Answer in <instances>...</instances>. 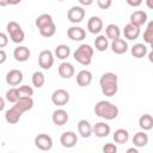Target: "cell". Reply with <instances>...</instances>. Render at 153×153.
Here are the masks:
<instances>
[{
    "label": "cell",
    "instance_id": "cell-1",
    "mask_svg": "<svg viewBox=\"0 0 153 153\" xmlns=\"http://www.w3.org/2000/svg\"><path fill=\"white\" fill-rule=\"evenodd\" d=\"M32 108H33V99H32V97H20L14 103V105L5 112V120L10 124H16L20 120L22 115L24 112L31 110Z\"/></svg>",
    "mask_w": 153,
    "mask_h": 153
},
{
    "label": "cell",
    "instance_id": "cell-2",
    "mask_svg": "<svg viewBox=\"0 0 153 153\" xmlns=\"http://www.w3.org/2000/svg\"><path fill=\"white\" fill-rule=\"evenodd\" d=\"M99 85L104 96L112 97L118 91V76L112 72H106L100 76Z\"/></svg>",
    "mask_w": 153,
    "mask_h": 153
},
{
    "label": "cell",
    "instance_id": "cell-3",
    "mask_svg": "<svg viewBox=\"0 0 153 153\" xmlns=\"http://www.w3.org/2000/svg\"><path fill=\"white\" fill-rule=\"evenodd\" d=\"M93 111L98 117H100L103 120L111 121V120H115L118 116L120 110L115 104H112L109 100H99L94 105Z\"/></svg>",
    "mask_w": 153,
    "mask_h": 153
},
{
    "label": "cell",
    "instance_id": "cell-4",
    "mask_svg": "<svg viewBox=\"0 0 153 153\" xmlns=\"http://www.w3.org/2000/svg\"><path fill=\"white\" fill-rule=\"evenodd\" d=\"M93 53H94V50L90 44H80L76 48V50L74 51L73 57L78 63H80L82 66H88L92 62Z\"/></svg>",
    "mask_w": 153,
    "mask_h": 153
},
{
    "label": "cell",
    "instance_id": "cell-5",
    "mask_svg": "<svg viewBox=\"0 0 153 153\" xmlns=\"http://www.w3.org/2000/svg\"><path fill=\"white\" fill-rule=\"evenodd\" d=\"M6 31H7V33H8L10 39H11L13 43L19 44V43H22V42L24 41V38H25V32H24V30H23L22 26H20L17 22H14V20H11V22L7 23V25H6Z\"/></svg>",
    "mask_w": 153,
    "mask_h": 153
},
{
    "label": "cell",
    "instance_id": "cell-6",
    "mask_svg": "<svg viewBox=\"0 0 153 153\" xmlns=\"http://www.w3.org/2000/svg\"><path fill=\"white\" fill-rule=\"evenodd\" d=\"M38 65L42 69H50L54 65V54L49 49L42 50L38 55Z\"/></svg>",
    "mask_w": 153,
    "mask_h": 153
},
{
    "label": "cell",
    "instance_id": "cell-7",
    "mask_svg": "<svg viewBox=\"0 0 153 153\" xmlns=\"http://www.w3.org/2000/svg\"><path fill=\"white\" fill-rule=\"evenodd\" d=\"M51 102L54 105L63 106L69 102V93L63 88H57L51 94Z\"/></svg>",
    "mask_w": 153,
    "mask_h": 153
},
{
    "label": "cell",
    "instance_id": "cell-8",
    "mask_svg": "<svg viewBox=\"0 0 153 153\" xmlns=\"http://www.w3.org/2000/svg\"><path fill=\"white\" fill-rule=\"evenodd\" d=\"M84 18H85V10L81 6H72L67 12V19L73 24L82 22Z\"/></svg>",
    "mask_w": 153,
    "mask_h": 153
},
{
    "label": "cell",
    "instance_id": "cell-9",
    "mask_svg": "<svg viewBox=\"0 0 153 153\" xmlns=\"http://www.w3.org/2000/svg\"><path fill=\"white\" fill-rule=\"evenodd\" d=\"M35 146L41 151H50L53 147V139L48 134H38L35 137Z\"/></svg>",
    "mask_w": 153,
    "mask_h": 153
},
{
    "label": "cell",
    "instance_id": "cell-10",
    "mask_svg": "<svg viewBox=\"0 0 153 153\" xmlns=\"http://www.w3.org/2000/svg\"><path fill=\"white\" fill-rule=\"evenodd\" d=\"M76 142H78V135L72 130L65 131L60 136V143L65 148H72L76 145Z\"/></svg>",
    "mask_w": 153,
    "mask_h": 153
},
{
    "label": "cell",
    "instance_id": "cell-11",
    "mask_svg": "<svg viewBox=\"0 0 153 153\" xmlns=\"http://www.w3.org/2000/svg\"><path fill=\"white\" fill-rule=\"evenodd\" d=\"M23 81V72L20 69H11L6 74V84L10 86H18Z\"/></svg>",
    "mask_w": 153,
    "mask_h": 153
},
{
    "label": "cell",
    "instance_id": "cell-12",
    "mask_svg": "<svg viewBox=\"0 0 153 153\" xmlns=\"http://www.w3.org/2000/svg\"><path fill=\"white\" fill-rule=\"evenodd\" d=\"M110 131H111V128L105 122H97L94 126H92V134H94L97 137H100V139L109 136Z\"/></svg>",
    "mask_w": 153,
    "mask_h": 153
},
{
    "label": "cell",
    "instance_id": "cell-13",
    "mask_svg": "<svg viewBox=\"0 0 153 153\" xmlns=\"http://www.w3.org/2000/svg\"><path fill=\"white\" fill-rule=\"evenodd\" d=\"M103 26H104L103 20L97 16H93L87 20V30L90 33H93V35L99 33L103 30Z\"/></svg>",
    "mask_w": 153,
    "mask_h": 153
},
{
    "label": "cell",
    "instance_id": "cell-14",
    "mask_svg": "<svg viewBox=\"0 0 153 153\" xmlns=\"http://www.w3.org/2000/svg\"><path fill=\"white\" fill-rule=\"evenodd\" d=\"M68 114L65 109H56L51 115V121L55 126H65L68 122Z\"/></svg>",
    "mask_w": 153,
    "mask_h": 153
},
{
    "label": "cell",
    "instance_id": "cell-15",
    "mask_svg": "<svg viewBox=\"0 0 153 153\" xmlns=\"http://www.w3.org/2000/svg\"><path fill=\"white\" fill-rule=\"evenodd\" d=\"M67 36L74 42H80L86 37V31L80 26H71L67 30Z\"/></svg>",
    "mask_w": 153,
    "mask_h": 153
},
{
    "label": "cell",
    "instance_id": "cell-16",
    "mask_svg": "<svg viewBox=\"0 0 153 153\" xmlns=\"http://www.w3.org/2000/svg\"><path fill=\"white\" fill-rule=\"evenodd\" d=\"M129 20H130V22H129L130 24L141 27V26H142L143 24H146V22H147V13H146L145 11H141V10L134 11V12L130 14Z\"/></svg>",
    "mask_w": 153,
    "mask_h": 153
},
{
    "label": "cell",
    "instance_id": "cell-17",
    "mask_svg": "<svg viewBox=\"0 0 153 153\" xmlns=\"http://www.w3.org/2000/svg\"><path fill=\"white\" fill-rule=\"evenodd\" d=\"M31 53L30 49L25 45H18L14 50H13V57L16 59V61L18 62H25L29 60Z\"/></svg>",
    "mask_w": 153,
    "mask_h": 153
},
{
    "label": "cell",
    "instance_id": "cell-18",
    "mask_svg": "<svg viewBox=\"0 0 153 153\" xmlns=\"http://www.w3.org/2000/svg\"><path fill=\"white\" fill-rule=\"evenodd\" d=\"M57 72H59V75L63 79H71L74 73H75V69H74V66L69 62H62L59 68H57Z\"/></svg>",
    "mask_w": 153,
    "mask_h": 153
},
{
    "label": "cell",
    "instance_id": "cell-19",
    "mask_svg": "<svg viewBox=\"0 0 153 153\" xmlns=\"http://www.w3.org/2000/svg\"><path fill=\"white\" fill-rule=\"evenodd\" d=\"M140 33H141L140 27L136 26V25H133V24H130V23H128V24L124 26V29H123V35H124V37H126L127 39H129V41H134V39L139 38Z\"/></svg>",
    "mask_w": 153,
    "mask_h": 153
},
{
    "label": "cell",
    "instance_id": "cell-20",
    "mask_svg": "<svg viewBox=\"0 0 153 153\" xmlns=\"http://www.w3.org/2000/svg\"><path fill=\"white\" fill-rule=\"evenodd\" d=\"M92 82V73L87 69H82L76 74V84L80 87H86Z\"/></svg>",
    "mask_w": 153,
    "mask_h": 153
},
{
    "label": "cell",
    "instance_id": "cell-21",
    "mask_svg": "<svg viewBox=\"0 0 153 153\" xmlns=\"http://www.w3.org/2000/svg\"><path fill=\"white\" fill-rule=\"evenodd\" d=\"M111 50L117 55H122L128 50V43L123 38H116L111 42Z\"/></svg>",
    "mask_w": 153,
    "mask_h": 153
},
{
    "label": "cell",
    "instance_id": "cell-22",
    "mask_svg": "<svg viewBox=\"0 0 153 153\" xmlns=\"http://www.w3.org/2000/svg\"><path fill=\"white\" fill-rule=\"evenodd\" d=\"M78 133L84 139L90 137L92 135V124L87 120H80L78 122Z\"/></svg>",
    "mask_w": 153,
    "mask_h": 153
},
{
    "label": "cell",
    "instance_id": "cell-23",
    "mask_svg": "<svg viewBox=\"0 0 153 153\" xmlns=\"http://www.w3.org/2000/svg\"><path fill=\"white\" fill-rule=\"evenodd\" d=\"M114 141L116 143H120V145H123V143H127V141L129 140V133L127 129H123V128H120V129H116L114 135Z\"/></svg>",
    "mask_w": 153,
    "mask_h": 153
},
{
    "label": "cell",
    "instance_id": "cell-24",
    "mask_svg": "<svg viewBox=\"0 0 153 153\" xmlns=\"http://www.w3.org/2000/svg\"><path fill=\"white\" fill-rule=\"evenodd\" d=\"M148 47L146 45V44H143V43H136V44H134L133 47H131V55L134 56V57H136V59H141V57H145L146 56V54H147V51H148V49H147Z\"/></svg>",
    "mask_w": 153,
    "mask_h": 153
},
{
    "label": "cell",
    "instance_id": "cell-25",
    "mask_svg": "<svg viewBox=\"0 0 153 153\" xmlns=\"http://www.w3.org/2000/svg\"><path fill=\"white\" fill-rule=\"evenodd\" d=\"M105 36L108 37V39H111V41H114L116 38H120V36H121V29L116 24H109L105 27Z\"/></svg>",
    "mask_w": 153,
    "mask_h": 153
},
{
    "label": "cell",
    "instance_id": "cell-26",
    "mask_svg": "<svg viewBox=\"0 0 153 153\" xmlns=\"http://www.w3.org/2000/svg\"><path fill=\"white\" fill-rule=\"evenodd\" d=\"M133 143L135 147H145L148 143V135L143 131H137L134 136H133Z\"/></svg>",
    "mask_w": 153,
    "mask_h": 153
},
{
    "label": "cell",
    "instance_id": "cell-27",
    "mask_svg": "<svg viewBox=\"0 0 153 153\" xmlns=\"http://www.w3.org/2000/svg\"><path fill=\"white\" fill-rule=\"evenodd\" d=\"M139 126L142 130H151L153 128V117L149 114H143L139 118Z\"/></svg>",
    "mask_w": 153,
    "mask_h": 153
},
{
    "label": "cell",
    "instance_id": "cell-28",
    "mask_svg": "<svg viewBox=\"0 0 153 153\" xmlns=\"http://www.w3.org/2000/svg\"><path fill=\"white\" fill-rule=\"evenodd\" d=\"M51 23H54L53 17L50 14H48V13H43V14L38 16L36 18V20H35V25L37 26L38 30L44 27V26H47V25H49V24H51Z\"/></svg>",
    "mask_w": 153,
    "mask_h": 153
},
{
    "label": "cell",
    "instance_id": "cell-29",
    "mask_svg": "<svg viewBox=\"0 0 153 153\" xmlns=\"http://www.w3.org/2000/svg\"><path fill=\"white\" fill-rule=\"evenodd\" d=\"M109 47V39L105 35H99L94 39V48L98 51H105Z\"/></svg>",
    "mask_w": 153,
    "mask_h": 153
},
{
    "label": "cell",
    "instance_id": "cell-30",
    "mask_svg": "<svg viewBox=\"0 0 153 153\" xmlns=\"http://www.w3.org/2000/svg\"><path fill=\"white\" fill-rule=\"evenodd\" d=\"M55 56L57 57V59H60V60H65V59H67L68 56H69V54H71V48L68 47V45H66V44H60V45H57L56 48H55Z\"/></svg>",
    "mask_w": 153,
    "mask_h": 153
},
{
    "label": "cell",
    "instance_id": "cell-31",
    "mask_svg": "<svg viewBox=\"0 0 153 153\" xmlns=\"http://www.w3.org/2000/svg\"><path fill=\"white\" fill-rule=\"evenodd\" d=\"M31 81H32V85H33L35 87L41 88V87L44 85V82H45V76H44V74H43L42 72L37 71V72H35V73L32 74Z\"/></svg>",
    "mask_w": 153,
    "mask_h": 153
},
{
    "label": "cell",
    "instance_id": "cell-32",
    "mask_svg": "<svg viewBox=\"0 0 153 153\" xmlns=\"http://www.w3.org/2000/svg\"><path fill=\"white\" fill-rule=\"evenodd\" d=\"M38 31H39V35L42 37L49 38V37H51V36L55 35V32H56V25H55V23H51V24H49V25L39 29Z\"/></svg>",
    "mask_w": 153,
    "mask_h": 153
},
{
    "label": "cell",
    "instance_id": "cell-33",
    "mask_svg": "<svg viewBox=\"0 0 153 153\" xmlns=\"http://www.w3.org/2000/svg\"><path fill=\"white\" fill-rule=\"evenodd\" d=\"M143 41L148 45H152V43H153V22H149L146 30L143 31Z\"/></svg>",
    "mask_w": 153,
    "mask_h": 153
},
{
    "label": "cell",
    "instance_id": "cell-34",
    "mask_svg": "<svg viewBox=\"0 0 153 153\" xmlns=\"http://www.w3.org/2000/svg\"><path fill=\"white\" fill-rule=\"evenodd\" d=\"M6 100L10 103H16L20 97H19V92H18V87H11L10 90L6 91Z\"/></svg>",
    "mask_w": 153,
    "mask_h": 153
},
{
    "label": "cell",
    "instance_id": "cell-35",
    "mask_svg": "<svg viewBox=\"0 0 153 153\" xmlns=\"http://www.w3.org/2000/svg\"><path fill=\"white\" fill-rule=\"evenodd\" d=\"M19 97H32L33 94V88L29 85H22L18 87Z\"/></svg>",
    "mask_w": 153,
    "mask_h": 153
},
{
    "label": "cell",
    "instance_id": "cell-36",
    "mask_svg": "<svg viewBox=\"0 0 153 153\" xmlns=\"http://www.w3.org/2000/svg\"><path fill=\"white\" fill-rule=\"evenodd\" d=\"M103 153H116L117 152V146L115 143H111V142H108L103 146Z\"/></svg>",
    "mask_w": 153,
    "mask_h": 153
},
{
    "label": "cell",
    "instance_id": "cell-37",
    "mask_svg": "<svg viewBox=\"0 0 153 153\" xmlns=\"http://www.w3.org/2000/svg\"><path fill=\"white\" fill-rule=\"evenodd\" d=\"M97 5L102 10H108L112 5V0H97Z\"/></svg>",
    "mask_w": 153,
    "mask_h": 153
},
{
    "label": "cell",
    "instance_id": "cell-38",
    "mask_svg": "<svg viewBox=\"0 0 153 153\" xmlns=\"http://www.w3.org/2000/svg\"><path fill=\"white\" fill-rule=\"evenodd\" d=\"M8 44V36L4 32H0V49Z\"/></svg>",
    "mask_w": 153,
    "mask_h": 153
},
{
    "label": "cell",
    "instance_id": "cell-39",
    "mask_svg": "<svg viewBox=\"0 0 153 153\" xmlns=\"http://www.w3.org/2000/svg\"><path fill=\"white\" fill-rule=\"evenodd\" d=\"M126 1L131 7H137V6H140L142 4V0H126Z\"/></svg>",
    "mask_w": 153,
    "mask_h": 153
},
{
    "label": "cell",
    "instance_id": "cell-40",
    "mask_svg": "<svg viewBox=\"0 0 153 153\" xmlns=\"http://www.w3.org/2000/svg\"><path fill=\"white\" fill-rule=\"evenodd\" d=\"M7 59V54L5 53L4 49H0V65H2Z\"/></svg>",
    "mask_w": 153,
    "mask_h": 153
},
{
    "label": "cell",
    "instance_id": "cell-41",
    "mask_svg": "<svg viewBox=\"0 0 153 153\" xmlns=\"http://www.w3.org/2000/svg\"><path fill=\"white\" fill-rule=\"evenodd\" d=\"M78 1H79V4L82 5V6H90V5H92V2H93V0H78Z\"/></svg>",
    "mask_w": 153,
    "mask_h": 153
},
{
    "label": "cell",
    "instance_id": "cell-42",
    "mask_svg": "<svg viewBox=\"0 0 153 153\" xmlns=\"http://www.w3.org/2000/svg\"><path fill=\"white\" fill-rule=\"evenodd\" d=\"M5 108V99L2 97H0V111H2Z\"/></svg>",
    "mask_w": 153,
    "mask_h": 153
},
{
    "label": "cell",
    "instance_id": "cell-43",
    "mask_svg": "<svg viewBox=\"0 0 153 153\" xmlns=\"http://www.w3.org/2000/svg\"><path fill=\"white\" fill-rule=\"evenodd\" d=\"M22 0H8V5H18Z\"/></svg>",
    "mask_w": 153,
    "mask_h": 153
},
{
    "label": "cell",
    "instance_id": "cell-44",
    "mask_svg": "<svg viewBox=\"0 0 153 153\" xmlns=\"http://www.w3.org/2000/svg\"><path fill=\"white\" fill-rule=\"evenodd\" d=\"M146 5L148 8H153V0H146Z\"/></svg>",
    "mask_w": 153,
    "mask_h": 153
},
{
    "label": "cell",
    "instance_id": "cell-45",
    "mask_svg": "<svg viewBox=\"0 0 153 153\" xmlns=\"http://www.w3.org/2000/svg\"><path fill=\"white\" fill-rule=\"evenodd\" d=\"M8 5V0H0V7H5Z\"/></svg>",
    "mask_w": 153,
    "mask_h": 153
},
{
    "label": "cell",
    "instance_id": "cell-46",
    "mask_svg": "<svg viewBox=\"0 0 153 153\" xmlns=\"http://www.w3.org/2000/svg\"><path fill=\"white\" fill-rule=\"evenodd\" d=\"M127 153H137V149L134 148V147H131V148H128L127 149Z\"/></svg>",
    "mask_w": 153,
    "mask_h": 153
},
{
    "label": "cell",
    "instance_id": "cell-47",
    "mask_svg": "<svg viewBox=\"0 0 153 153\" xmlns=\"http://www.w3.org/2000/svg\"><path fill=\"white\" fill-rule=\"evenodd\" d=\"M57 1H65V0H57Z\"/></svg>",
    "mask_w": 153,
    "mask_h": 153
}]
</instances>
